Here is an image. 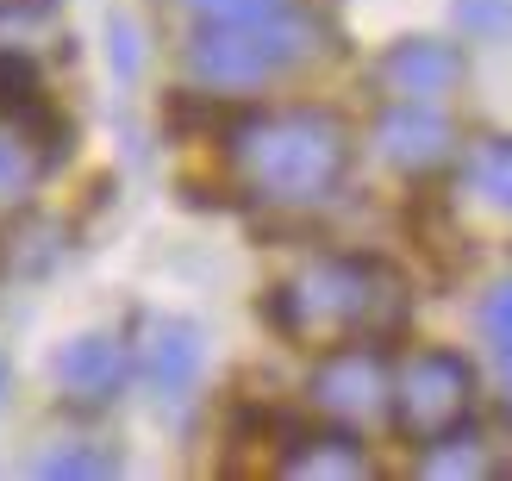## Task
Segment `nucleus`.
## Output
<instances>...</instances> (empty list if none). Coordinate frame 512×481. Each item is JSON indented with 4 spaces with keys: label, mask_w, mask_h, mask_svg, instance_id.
Returning <instances> with one entry per match:
<instances>
[{
    "label": "nucleus",
    "mask_w": 512,
    "mask_h": 481,
    "mask_svg": "<svg viewBox=\"0 0 512 481\" xmlns=\"http://www.w3.org/2000/svg\"><path fill=\"white\" fill-rule=\"evenodd\" d=\"M225 169L256 207H319L350 175V132L319 107L250 113L225 138Z\"/></svg>",
    "instance_id": "f257e3e1"
},
{
    "label": "nucleus",
    "mask_w": 512,
    "mask_h": 481,
    "mask_svg": "<svg viewBox=\"0 0 512 481\" xmlns=\"http://www.w3.org/2000/svg\"><path fill=\"white\" fill-rule=\"evenodd\" d=\"M269 319L294 344L381 338L406 319V282L375 257H319L269 294Z\"/></svg>",
    "instance_id": "f03ea898"
},
{
    "label": "nucleus",
    "mask_w": 512,
    "mask_h": 481,
    "mask_svg": "<svg viewBox=\"0 0 512 481\" xmlns=\"http://www.w3.org/2000/svg\"><path fill=\"white\" fill-rule=\"evenodd\" d=\"M319 44H325V25L288 0L281 13L244 19V25H200L188 44V69L207 88H263L294 63H306Z\"/></svg>",
    "instance_id": "7ed1b4c3"
},
{
    "label": "nucleus",
    "mask_w": 512,
    "mask_h": 481,
    "mask_svg": "<svg viewBox=\"0 0 512 481\" xmlns=\"http://www.w3.org/2000/svg\"><path fill=\"white\" fill-rule=\"evenodd\" d=\"M394 419L413 444H444L475 419V369L450 350H419L394 375Z\"/></svg>",
    "instance_id": "20e7f679"
},
{
    "label": "nucleus",
    "mask_w": 512,
    "mask_h": 481,
    "mask_svg": "<svg viewBox=\"0 0 512 481\" xmlns=\"http://www.w3.org/2000/svg\"><path fill=\"white\" fill-rule=\"evenodd\" d=\"M306 394H313V407H319L325 419H338V425H369L381 407H394V375H388V363L369 350V338H356L350 350H331V357H319Z\"/></svg>",
    "instance_id": "39448f33"
},
{
    "label": "nucleus",
    "mask_w": 512,
    "mask_h": 481,
    "mask_svg": "<svg viewBox=\"0 0 512 481\" xmlns=\"http://www.w3.org/2000/svg\"><path fill=\"white\" fill-rule=\"evenodd\" d=\"M375 144H381V157H388L394 169L425 175V169H438L450 157L456 132H450V119L431 107V100H394V107L381 113V125H375Z\"/></svg>",
    "instance_id": "423d86ee"
},
{
    "label": "nucleus",
    "mask_w": 512,
    "mask_h": 481,
    "mask_svg": "<svg viewBox=\"0 0 512 481\" xmlns=\"http://www.w3.org/2000/svg\"><path fill=\"white\" fill-rule=\"evenodd\" d=\"M375 82L394 100H438L463 82V50L444 44V38H400L388 57H381Z\"/></svg>",
    "instance_id": "0eeeda50"
},
{
    "label": "nucleus",
    "mask_w": 512,
    "mask_h": 481,
    "mask_svg": "<svg viewBox=\"0 0 512 481\" xmlns=\"http://www.w3.org/2000/svg\"><path fill=\"white\" fill-rule=\"evenodd\" d=\"M44 175H50V132L32 113L0 107V207H19Z\"/></svg>",
    "instance_id": "6e6552de"
},
{
    "label": "nucleus",
    "mask_w": 512,
    "mask_h": 481,
    "mask_svg": "<svg viewBox=\"0 0 512 481\" xmlns=\"http://www.w3.org/2000/svg\"><path fill=\"white\" fill-rule=\"evenodd\" d=\"M57 382H63V394L75 400V407H107V400L119 394V382H125V350H119V338H107V332L75 338L63 357H57Z\"/></svg>",
    "instance_id": "1a4fd4ad"
},
{
    "label": "nucleus",
    "mask_w": 512,
    "mask_h": 481,
    "mask_svg": "<svg viewBox=\"0 0 512 481\" xmlns=\"http://www.w3.org/2000/svg\"><path fill=\"white\" fill-rule=\"evenodd\" d=\"M144 375L163 394H188L200 375V332L182 319H150L144 325Z\"/></svg>",
    "instance_id": "9d476101"
},
{
    "label": "nucleus",
    "mask_w": 512,
    "mask_h": 481,
    "mask_svg": "<svg viewBox=\"0 0 512 481\" xmlns=\"http://www.w3.org/2000/svg\"><path fill=\"white\" fill-rule=\"evenodd\" d=\"M281 475H369V457L344 432H331V438H294L288 457H281Z\"/></svg>",
    "instance_id": "9b49d317"
},
{
    "label": "nucleus",
    "mask_w": 512,
    "mask_h": 481,
    "mask_svg": "<svg viewBox=\"0 0 512 481\" xmlns=\"http://www.w3.org/2000/svg\"><path fill=\"white\" fill-rule=\"evenodd\" d=\"M475 188L488 207L512 213V138H494V144H481V157H475Z\"/></svg>",
    "instance_id": "f8f14e48"
},
{
    "label": "nucleus",
    "mask_w": 512,
    "mask_h": 481,
    "mask_svg": "<svg viewBox=\"0 0 512 481\" xmlns=\"http://www.w3.org/2000/svg\"><path fill=\"white\" fill-rule=\"evenodd\" d=\"M182 7L200 19V25H244V19H263V13H281L288 0H182Z\"/></svg>",
    "instance_id": "ddd939ff"
},
{
    "label": "nucleus",
    "mask_w": 512,
    "mask_h": 481,
    "mask_svg": "<svg viewBox=\"0 0 512 481\" xmlns=\"http://www.w3.org/2000/svg\"><path fill=\"white\" fill-rule=\"evenodd\" d=\"M481 325H488V338H494V344L512 338V275H506V282H494V294L481 300Z\"/></svg>",
    "instance_id": "4468645a"
},
{
    "label": "nucleus",
    "mask_w": 512,
    "mask_h": 481,
    "mask_svg": "<svg viewBox=\"0 0 512 481\" xmlns=\"http://www.w3.org/2000/svg\"><path fill=\"white\" fill-rule=\"evenodd\" d=\"M119 463H107V457H50L44 463V475H113Z\"/></svg>",
    "instance_id": "2eb2a0df"
},
{
    "label": "nucleus",
    "mask_w": 512,
    "mask_h": 481,
    "mask_svg": "<svg viewBox=\"0 0 512 481\" xmlns=\"http://www.w3.org/2000/svg\"><path fill=\"white\" fill-rule=\"evenodd\" d=\"M494 357H500V375H506V388H512V338L494 344Z\"/></svg>",
    "instance_id": "dca6fc26"
},
{
    "label": "nucleus",
    "mask_w": 512,
    "mask_h": 481,
    "mask_svg": "<svg viewBox=\"0 0 512 481\" xmlns=\"http://www.w3.org/2000/svg\"><path fill=\"white\" fill-rule=\"evenodd\" d=\"M0 388H7V369H0Z\"/></svg>",
    "instance_id": "f3484780"
}]
</instances>
